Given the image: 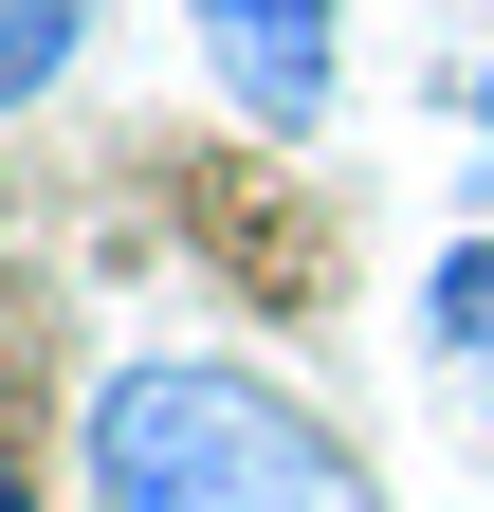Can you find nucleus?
<instances>
[{"instance_id": "nucleus-1", "label": "nucleus", "mask_w": 494, "mask_h": 512, "mask_svg": "<svg viewBox=\"0 0 494 512\" xmlns=\"http://www.w3.org/2000/svg\"><path fill=\"white\" fill-rule=\"evenodd\" d=\"M74 494L92 512H385L366 458L293 403L275 366H220V348L110 366L92 421H74Z\"/></svg>"}, {"instance_id": "nucleus-2", "label": "nucleus", "mask_w": 494, "mask_h": 512, "mask_svg": "<svg viewBox=\"0 0 494 512\" xmlns=\"http://www.w3.org/2000/svg\"><path fill=\"white\" fill-rule=\"evenodd\" d=\"M202 55L257 128H312L330 110V55H348V0H202Z\"/></svg>"}, {"instance_id": "nucleus-3", "label": "nucleus", "mask_w": 494, "mask_h": 512, "mask_svg": "<svg viewBox=\"0 0 494 512\" xmlns=\"http://www.w3.org/2000/svg\"><path fill=\"white\" fill-rule=\"evenodd\" d=\"M74 55H92V0H0V110H37Z\"/></svg>"}, {"instance_id": "nucleus-4", "label": "nucleus", "mask_w": 494, "mask_h": 512, "mask_svg": "<svg viewBox=\"0 0 494 512\" xmlns=\"http://www.w3.org/2000/svg\"><path fill=\"white\" fill-rule=\"evenodd\" d=\"M421 330H440L458 366H494V238H458L440 275H421Z\"/></svg>"}, {"instance_id": "nucleus-5", "label": "nucleus", "mask_w": 494, "mask_h": 512, "mask_svg": "<svg viewBox=\"0 0 494 512\" xmlns=\"http://www.w3.org/2000/svg\"><path fill=\"white\" fill-rule=\"evenodd\" d=\"M476 165H494V74H476Z\"/></svg>"}, {"instance_id": "nucleus-6", "label": "nucleus", "mask_w": 494, "mask_h": 512, "mask_svg": "<svg viewBox=\"0 0 494 512\" xmlns=\"http://www.w3.org/2000/svg\"><path fill=\"white\" fill-rule=\"evenodd\" d=\"M0 512H37V494H19V458H0Z\"/></svg>"}]
</instances>
